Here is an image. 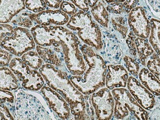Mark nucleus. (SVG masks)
<instances>
[{"mask_svg": "<svg viewBox=\"0 0 160 120\" xmlns=\"http://www.w3.org/2000/svg\"><path fill=\"white\" fill-rule=\"evenodd\" d=\"M108 3H112L114 2H124L125 0H105Z\"/></svg>", "mask_w": 160, "mask_h": 120, "instance_id": "obj_39", "label": "nucleus"}, {"mask_svg": "<svg viewBox=\"0 0 160 120\" xmlns=\"http://www.w3.org/2000/svg\"><path fill=\"white\" fill-rule=\"evenodd\" d=\"M1 46L16 56L20 57L35 48V42L31 32L23 27L14 28V35L1 41Z\"/></svg>", "mask_w": 160, "mask_h": 120, "instance_id": "obj_7", "label": "nucleus"}, {"mask_svg": "<svg viewBox=\"0 0 160 120\" xmlns=\"http://www.w3.org/2000/svg\"><path fill=\"white\" fill-rule=\"evenodd\" d=\"M139 78L142 84L153 95H160V82L148 68H143L139 73Z\"/></svg>", "mask_w": 160, "mask_h": 120, "instance_id": "obj_16", "label": "nucleus"}, {"mask_svg": "<svg viewBox=\"0 0 160 120\" xmlns=\"http://www.w3.org/2000/svg\"><path fill=\"white\" fill-rule=\"evenodd\" d=\"M107 11L114 14H121L124 11V6L122 2H114L107 6Z\"/></svg>", "mask_w": 160, "mask_h": 120, "instance_id": "obj_30", "label": "nucleus"}, {"mask_svg": "<svg viewBox=\"0 0 160 120\" xmlns=\"http://www.w3.org/2000/svg\"><path fill=\"white\" fill-rule=\"evenodd\" d=\"M7 51L1 48V67H7L12 61V55Z\"/></svg>", "mask_w": 160, "mask_h": 120, "instance_id": "obj_31", "label": "nucleus"}, {"mask_svg": "<svg viewBox=\"0 0 160 120\" xmlns=\"http://www.w3.org/2000/svg\"><path fill=\"white\" fill-rule=\"evenodd\" d=\"M91 12L98 23L106 28H108L109 15L102 2H98L97 4L92 8Z\"/></svg>", "mask_w": 160, "mask_h": 120, "instance_id": "obj_21", "label": "nucleus"}, {"mask_svg": "<svg viewBox=\"0 0 160 120\" xmlns=\"http://www.w3.org/2000/svg\"><path fill=\"white\" fill-rule=\"evenodd\" d=\"M25 8V0H1V23H8Z\"/></svg>", "mask_w": 160, "mask_h": 120, "instance_id": "obj_15", "label": "nucleus"}, {"mask_svg": "<svg viewBox=\"0 0 160 120\" xmlns=\"http://www.w3.org/2000/svg\"><path fill=\"white\" fill-rule=\"evenodd\" d=\"M108 72L106 78V86L109 90L125 88L127 85L129 78L126 69L121 65L108 66Z\"/></svg>", "mask_w": 160, "mask_h": 120, "instance_id": "obj_14", "label": "nucleus"}, {"mask_svg": "<svg viewBox=\"0 0 160 120\" xmlns=\"http://www.w3.org/2000/svg\"><path fill=\"white\" fill-rule=\"evenodd\" d=\"M127 85L130 93L143 108L150 110L153 108L155 103L154 96L137 79L130 76Z\"/></svg>", "mask_w": 160, "mask_h": 120, "instance_id": "obj_12", "label": "nucleus"}, {"mask_svg": "<svg viewBox=\"0 0 160 120\" xmlns=\"http://www.w3.org/2000/svg\"><path fill=\"white\" fill-rule=\"evenodd\" d=\"M30 18L38 25L48 26L54 24L64 25L68 23L69 18L66 13L60 10H47L34 14L31 13Z\"/></svg>", "mask_w": 160, "mask_h": 120, "instance_id": "obj_13", "label": "nucleus"}, {"mask_svg": "<svg viewBox=\"0 0 160 120\" xmlns=\"http://www.w3.org/2000/svg\"><path fill=\"white\" fill-rule=\"evenodd\" d=\"M55 28L60 39V47L68 69L73 76H82L86 71L87 65L78 47L79 40L67 28L61 26H55Z\"/></svg>", "mask_w": 160, "mask_h": 120, "instance_id": "obj_3", "label": "nucleus"}, {"mask_svg": "<svg viewBox=\"0 0 160 120\" xmlns=\"http://www.w3.org/2000/svg\"><path fill=\"white\" fill-rule=\"evenodd\" d=\"M1 41L7 37H11L14 35V28L11 25L6 24H1Z\"/></svg>", "mask_w": 160, "mask_h": 120, "instance_id": "obj_29", "label": "nucleus"}, {"mask_svg": "<svg viewBox=\"0 0 160 120\" xmlns=\"http://www.w3.org/2000/svg\"><path fill=\"white\" fill-rule=\"evenodd\" d=\"M13 118L6 105L1 104V120H13Z\"/></svg>", "mask_w": 160, "mask_h": 120, "instance_id": "obj_36", "label": "nucleus"}, {"mask_svg": "<svg viewBox=\"0 0 160 120\" xmlns=\"http://www.w3.org/2000/svg\"><path fill=\"white\" fill-rule=\"evenodd\" d=\"M31 12H25L16 16L12 23L15 25L19 26L23 28H30L33 25V21L30 18Z\"/></svg>", "mask_w": 160, "mask_h": 120, "instance_id": "obj_25", "label": "nucleus"}, {"mask_svg": "<svg viewBox=\"0 0 160 120\" xmlns=\"http://www.w3.org/2000/svg\"><path fill=\"white\" fill-rule=\"evenodd\" d=\"M7 102L12 103H13L14 96L8 91L1 90V104Z\"/></svg>", "mask_w": 160, "mask_h": 120, "instance_id": "obj_33", "label": "nucleus"}, {"mask_svg": "<svg viewBox=\"0 0 160 120\" xmlns=\"http://www.w3.org/2000/svg\"><path fill=\"white\" fill-rule=\"evenodd\" d=\"M92 105L98 120H110L113 114L115 102L108 88H102L92 94Z\"/></svg>", "mask_w": 160, "mask_h": 120, "instance_id": "obj_8", "label": "nucleus"}, {"mask_svg": "<svg viewBox=\"0 0 160 120\" xmlns=\"http://www.w3.org/2000/svg\"><path fill=\"white\" fill-rule=\"evenodd\" d=\"M42 94L46 98L49 108L63 120H68L71 117L70 105L63 97L49 87L43 86L41 89Z\"/></svg>", "mask_w": 160, "mask_h": 120, "instance_id": "obj_10", "label": "nucleus"}, {"mask_svg": "<svg viewBox=\"0 0 160 120\" xmlns=\"http://www.w3.org/2000/svg\"><path fill=\"white\" fill-rule=\"evenodd\" d=\"M62 11L68 15H73L78 12V8L75 5L68 2L63 1L60 5Z\"/></svg>", "mask_w": 160, "mask_h": 120, "instance_id": "obj_28", "label": "nucleus"}, {"mask_svg": "<svg viewBox=\"0 0 160 120\" xmlns=\"http://www.w3.org/2000/svg\"><path fill=\"white\" fill-rule=\"evenodd\" d=\"M115 105L114 115L117 119L148 120L147 111L134 98L129 90L124 88H115L112 91Z\"/></svg>", "mask_w": 160, "mask_h": 120, "instance_id": "obj_5", "label": "nucleus"}, {"mask_svg": "<svg viewBox=\"0 0 160 120\" xmlns=\"http://www.w3.org/2000/svg\"><path fill=\"white\" fill-rule=\"evenodd\" d=\"M67 26L76 32L79 38L87 45L96 50H101L103 47L101 30L89 13L78 11L70 18Z\"/></svg>", "mask_w": 160, "mask_h": 120, "instance_id": "obj_4", "label": "nucleus"}, {"mask_svg": "<svg viewBox=\"0 0 160 120\" xmlns=\"http://www.w3.org/2000/svg\"><path fill=\"white\" fill-rule=\"evenodd\" d=\"M88 68L82 76H73L70 80L83 95H89L106 85L107 67L103 58L93 48L83 44L80 48Z\"/></svg>", "mask_w": 160, "mask_h": 120, "instance_id": "obj_2", "label": "nucleus"}, {"mask_svg": "<svg viewBox=\"0 0 160 120\" xmlns=\"http://www.w3.org/2000/svg\"><path fill=\"white\" fill-rule=\"evenodd\" d=\"M111 19L114 29L122 35L123 38H125L129 29L125 18L120 14H114L112 15Z\"/></svg>", "mask_w": 160, "mask_h": 120, "instance_id": "obj_23", "label": "nucleus"}, {"mask_svg": "<svg viewBox=\"0 0 160 120\" xmlns=\"http://www.w3.org/2000/svg\"><path fill=\"white\" fill-rule=\"evenodd\" d=\"M39 72L47 84L60 94L69 104L74 119H90L83 94L73 85L66 73L47 63L42 65Z\"/></svg>", "mask_w": 160, "mask_h": 120, "instance_id": "obj_1", "label": "nucleus"}, {"mask_svg": "<svg viewBox=\"0 0 160 120\" xmlns=\"http://www.w3.org/2000/svg\"><path fill=\"white\" fill-rule=\"evenodd\" d=\"M150 72H152L160 82V59L157 54L154 53L146 64Z\"/></svg>", "mask_w": 160, "mask_h": 120, "instance_id": "obj_24", "label": "nucleus"}, {"mask_svg": "<svg viewBox=\"0 0 160 120\" xmlns=\"http://www.w3.org/2000/svg\"><path fill=\"white\" fill-rule=\"evenodd\" d=\"M135 36L132 31L129 33L128 38L127 39L126 42L127 43L130 52L132 55L136 56L137 55V48H136V42H135Z\"/></svg>", "mask_w": 160, "mask_h": 120, "instance_id": "obj_32", "label": "nucleus"}, {"mask_svg": "<svg viewBox=\"0 0 160 120\" xmlns=\"http://www.w3.org/2000/svg\"><path fill=\"white\" fill-rule=\"evenodd\" d=\"M25 7L29 11L38 13L44 11L47 5L44 0H25Z\"/></svg>", "mask_w": 160, "mask_h": 120, "instance_id": "obj_26", "label": "nucleus"}, {"mask_svg": "<svg viewBox=\"0 0 160 120\" xmlns=\"http://www.w3.org/2000/svg\"><path fill=\"white\" fill-rule=\"evenodd\" d=\"M21 59L32 68L40 69L43 65L42 59L38 53L35 51H29L24 54Z\"/></svg>", "mask_w": 160, "mask_h": 120, "instance_id": "obj_22", "label": "nucleus"}, {"mask_svg": "<svg viewBox=\"0 0 160 120\" xmlns=\"http://www.w3.org/2000/svg\"><path fill=\"white\" fill-rule=\"evenodd\" d=\"M151 32L149 42L156 53L160 57V21L156 19L150 20Z\"/></svg>", "mask_w": 160, "mask_h": 120, "instance_id": "obj_20", "label": "nucleus"}, {"mask_svg": "<svg viewBox=\"0 0 160 120\" xmlns=\"http://www.w3.org/2000/svg\"><path fill=\"white\" fill-rule=\"evenodd\" d=\"M128 23L133 34L140 38H148L151 32V24L140 7L133 8L129 13Z\"/></svg>", "mask_w": 160, "mask_h": 120, "instance_id": "obj_9", "label": "nucleus"}, {"mask_svg": "<svg viewBox=\"0 0 160 120\" xmlns=\"http://www.w3.org/2000/svg\"><path fill=\"white\" fill-rule=\"evenodd\" d=\"M126 67L128 71L134 76H137L139 70V66L138 62L135 59L130 57L125 56L124 58Z\"/></svg>", "mask_w": 160, "mask_h": 120, "instance_id": "obj_27", "label": "nucleus"}, {"mask_svg": "<svg viewBox=\"0 0 160 120\" xmlns=\"http://www.w3.org/2000/svg\"><path fill=\"white\" fill-rule=\"evenodd\" d=\"M45 4L49 7L52 8L57 9L60 7L62 0H44Z\"/></svg>", "mask_w": 160, "mask_h": 120, "instance_id": "obj_37", "label": "nucleus"}, {"mask_svg": "<svg viewBox=\"0 0 160 120\" xmlns=\"http://www.w3.org/2000/svg\"><path fill=\"white\" fill-rule=\"evenodd\" d=\"M9 67L25 89L37 91L43 87L45 81L41 73L31 68L22 59H12Z\"/></svg>", "mask_w": 160, "mask_h": 120, "instance_id": "obj_6", "label": "nucleus"}, {"mask_svg": "<svg viewBox=\"0 0 160 120\" xmlns=\"http://www.w3.org/2000/svg\"><path fill=\"white\" fill-rule=\"evenodd\" d=\"M37 51L41 58L47 64L54 66H60L62 63V60L60 58V56L57 54V51L50 47L38 45L36 48Z\"/></svg>", "mask_w": 160, "mask_h": 120, "instance_id": "obj_18", "label": "nucleus"}, {"mask_svg": "<svg viewBox=\"0 0 160 120\" xmlns=\"http://www.w3.org/2000/svg\"><path fill=\"white\" fill-rule=\"evenodd\" d=\"M31 32L35 42L38 45L53 48L60 46V38L55 26L38 25L32 28Z\"/></svg>", "mask_w": 160, "mask_h": 120, "instance_id": "obj_11", "label": "nucleus"}, {"mask_svg": "<svg viewBox=\"0 0 160 120\" xmlns=\"http://www.w3.org/2000/svg\"><path fill=\"white\" fill-rule=\"evenodd\" d=\"M138 2V0H125L123 3L124 11L127 13H130L136 7Z\"/></svg>", "mask_w": 160, "mask_h": 120, "instance_id": "obj_35", "label": "nucleus"}, {"mask_svg": "<svg viewBox=\"0 0 160 120\" xmlns=\"http://www.w3.org/2000/svg\"><path fill=\"white\" fill-rule=\"evenodd\" d=\"M87 1L89 6L91 8L94 7V6H95L98 2V0H87Z\"/></svg>", "mask_w": 160, "mask_h": 120, "instance_id": "obj_38", "label": "nucleus"}, {"mask_svg": "<svg viewBox=\"0 0 160 120\" xmlns=\"http://www.w3.org/2000/svg\"><path fill=\"white\" fill-rule=\"evenodd\" d=\"M71 1L78 8L84 12L89 11V6L87 0H71Z\"/></svg>", "mask_w": 160, "mask_h": 120, "instance_id": "obj_34", "label": "nucleus"}, {"mask_svg": "<svg viewBox=\"0 0 160 120\" xmlns=\"http://www.w3.org/2000/svg\"><path fill=\"white\" fill-rule=\"evenodd\" d=\"M138 54L142 64L145 66L146 60L154 53L151 44L145 38H138L135 39Z\"/></svg>", "mask_w": 160, "mask_h": 120, "instance_id": "obj_19", "label": "nucleus"}, {"mask_svg": "<svg viewBox=\"0 0 160 120\" xmlns=\"http://www.w3.org/2000/svg\"><path fill=\"white\" fill-rule=\"evenodd\" d=\"M1 90L13 91L18 88V80L11 69L1 67Z\"/></svg>", "mask_w": 160, "mask_h": 120, "instance_id": "obj_17", "label": "nucleus"}]
</instances>
